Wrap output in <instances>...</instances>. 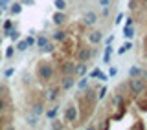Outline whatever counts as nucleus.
I'll list each match as a JSON object with an SVG mask.
<instances>
[{
	"label": "nucleus",
	"instance_id": "f257e3e1",
	"mask_svg": "<svg viewBox=\"0 0 147 130\" xmlns=\"http://www.w3.org/2000/svg\"><path fill=\"white\" fill-rule=\"evenodd\" d=\"M35 77H37V81H40L42 84L52 82L53 77H55V66L50 61H46V59L39 61L37 66H35Z\"/></svg>",
	"mask_w": 147,
	"mask_h": 130
},
{
	"label": "nucleus",
	"instance_id": "f03ea898",
	"mask_svg": "<svg viewBox=\"0 0 147 130\" xmlns=\"http://www.w3.org/2000/svg\"><path fill=\"white\" fill-rule=\"evenodd\" d=\"M77 103H79L77 105V108H79V117L83 119V123L88 121L96 112V103H90L88 99H85L83 94H81V90H79V94H77Z\"/></svg>",
	"mask_w": 147,
	"mask_h": 130
},
{
	"label": "nucleus",
	"instance_id": "7ed1b4c3",
	"mask_svg": "<svg viewBox=\"0 0 147 130\" xmlns=\"http://www.w3.org/2000/svg\"><path fill=\"white\" fill-rule=\"evenodd\" d=\"M127 86H129V92H131L134 97L138 95H142L144 92H147V79L144 75H140V77H131L127 81Z\"/></svg>",
	"mask_w": 147,
	"mask_h": 130
},
{
	"label": "nucleus",
	"instance_id": "20e7f679",
	"mask_svg": "<svg viewBox=\"0 0 147 130\" xmlns=\"http://www.w3.org/2000/svg\"><path fill=\"white\" fill-rule=\"evenodd\" d=\"M79 119V108H77L76 103H66L63 108V121L64 123H76Z\"/></svg>",
	"mask_w": 147,
	"mask_h": 130
},
{
	"label": "nucleus",
	"instance_id": "39448f33",
	"mask_svg": "<svg viewBox=\"0 0 147 130\" xmlns=\"http://www.w3.org/2000/svg\"><path fill=\"white\" fill-rule=\"evenodd\" d=\"M96 55V52L92 48H81V46H77V50H76V61H79V62H88L92 57Z\"/></svg>",
	"mask_w": 147,
	"mask_h": 130
},
{
	"label": "nucleus",
	"instance_id": "423d86ee",
	"mask_svg": "<svg viewBox=\"0 0 147 130\" xmlns=\"http://www.w3.org/2000/svg\"><path fill=\"white\" fill-rule=\"evenodd\" d=\"M76 62L77 61H72V59H64V61L59 62L61 75H76Z\"/></svg>",
	"mask_w": 147,
	"mask_h": 130
},
{
	"label": "nucleus",
	"instance_id": "0eeeda50",
	"mask_svg": "<svg viewBox=\"0 0 147 130\" xmlns=\"http://www.w3.org/2000/svg\"><path fill=\"white\" fill-rule=\"evenodd\" d=\"M99 15H98V13H96V11H85V13H83V15H81V24L83 26H96V24H98V20H99Z\"/></svg>",
	"mask_w": 147,
	"mask_h": 130
},
{
	"label": "nucleus",
	"instance_id": "6e6552de",
	"mask_svg": "<svg viewBox=\"0 0 147 130\" xmlns=\"http://www.w3.org/2000/svg\"><path fill=\"white\" fill-rule=\"evenodd\" d=\"M52 22H53V26H57V27H63L64 24H68L66 11H59V9H55V13L52 15Z\"/></svg>",
	"mask_w": 147,
	"mask_h": 130
},
{
	"label": "nucleus",
	"instance_id": "1a4fd4ad",
	"mask_svg": "<svg viewBox=\"0 0 147 130\" xmlns=\"http://www.w3.org/2000/svg\"><path fill=\"white\" fill-rule=\"evenodd\" d=\"M63 48H61V52L64 53V55H68V57H70V55H74V53H76V48H77V46H76V42H74V40L70 39V35H68L66 37V39H64L63 40Z\"/></svg>",
	"mask_w": 147,
	"mask_h": 130
},
{
	"label": "nucleus",
	"instance_id": "9d476101",
	"mask_svg": "<svg viewBox=\"0 0 147 130\" xmlns=\"http://www.w3.org/2000/svg\"><path fill=\"white\" fill-rule=\"evenodd\" d=\"M86 40H88L90 46L99 44L101 40H103V31H101V29H92V31H88V35H86Z\"/></svg>",
	"mask_w": 147,
	"mask_h": 130
},
{
	"label": "nucleus",
	"instance_id": "9b49d317",
	"mask_svg": "<svg viewBox=\"0 0 147 130\" xmlns=\"http://www.w3.org/2000/svg\"><path fill=\"white\" fill-rule=\"evenodd\" d=\"M76 86V75H61V90L68 92Z\"/></svg>",
	"mask_w": 147,
	"mask_h": 130
},
{
	"label": "nucleus",
	"instance_id": "f8f14e48",
	"mask_svg": "<svg viewBox=\"0 0 147 130\" xmlns=\"http://www.w3.org/2000/svg\"><path fill=\"white\" fill-rule=\"evenodd\" d=\"M24 123L28 125V127H31V128H37L40 125V121H39V115H35V114H26L24 115Z\"/></svg>",
	"mask_w": 147,
	"mask_h": 130
},
{
	"label": "nucleus",
	"instance_id": "ddd939ff",
	"mask_svg": "<svg viewBox=\"0 0 147 130\" xmlns=\"http://www.w3.org/2000/svg\"><path fill=\"white\" fill-rule=\"evenodd\" d=\"M61 86H53V88H50V90L48 92H46V99H48V101H53V103H55V101H57L59 99V95H61Z\"/></svg>",
	"mask_w": 147,
	"mask_h": 130
},
{
	"label": "nucleus",
	"instance_id": "4468645a",
	"mask_svg": "<svg viewBox=\"0 0 147 130\" xmlns=\"http://www.w3.org/2000/svg\"><path fill=\"white\" fill-rule=\"evenodd\" d=\"M44 103H42V101H35V103H31V110H30V112L31 114H35V115H39V117H40V115H44Z\"/></svg>",
	"mask_w": 147,
	"mask_h": 130
},
{
	"label": "nucleus",
	"instance_id": "2eb2a0df",
	"mask_svg": "<svg viewBox=\"0 0 147 130\" xmlns=\"http://www.w3.org/2000/svg\"><path fill=\"white\" fill-rule=\"evenodd\" d=\"M136 106L140 112H147V92H144L142 95L136 97Z\"/></svg>",
	"mask_w": 147,
	"mask_h": 130
},
{
	"label": "nucleus",
	"instance_id": "dca6fc26",
	"mask_svg": "<svg viewBox=\"0 0 147 130\" xmlns=\"http://www.w3.org/2000/svg\"><path fill=\"white\" fill-rule=\"evenodd\" d=\"M22 9H24V6H22L20 0H18V2H11V4H9L7 11H9V15L17 17V15H20V13H22Z\"/></svg>",
	"mask_w": 147,
	"mask_h": 130
},
{
	"label": "nucleus",
	"instance_id": "f3484780",
	"mask_svg": "<svg viewBox=\"0 0 147 130\" xmlns=\"http://www.w3.org/2000/svg\"><path fill=\"white\" fill-rule=\"evenodd\" d=\"M88 73V64L86 62H76V77H85Z\"/></svg>",
	"mask_w": 147,
	"mask_h": 130
},
{
	"label": "nucleus",
	"instance_id": "a211bd4d",
	"mask_svg": "<svg viewBox=\"0 0 147 130\" xmlns=\"http://www.w3.org/2000/svg\"><path fill=\"white\" fill-rule=\"evenodd\" d=\"M68 35H70V33H68L66 29H63V27H59L57 31H53V35H52V40H55V42H63V40L66 39Z\"/></svg>",
	"mask_w": 147,
	"mask_h": 130
},
{
	"label": "nucleus",
	"instance_id": "6ab92c4d",
	"mask_svg": "<svg viewBox=\"0 0 147 130\" xmlns=\"http://www.w3.org/2000/svg\"><path fill=\"white\" fill-rule=\"evenodd\" d=\"M13 27H15V22H13L11 18H6V20L2 22V35H4V37H7V35H9V31H11Z\"/></svg>",
	"mask_w": 147,
	"mask_h": 130
},
{
	"label": "nucleus",
	"instance_id": "aec40b11",
	"mask_svg": "<svg viewBox=\"0 0 147 130\" xmlns=\"http://www.w3.org/2000/svg\"><path fill=\"white\" fill-rule=\"evenodd\" d=\"M52 130H63V128H66V125H64L61 119H57V117H53V119H50V125H48Z\"/></svg>",
	"mask_w": 147,
	"mask_h": 130
},
{
	"label": "nucleus",
	"instance_id": "412c9836",
	"mask_svg": "<svg viewBox=\"0 0 147 130\" xmlns=\"http://www.w3.org/2000/svg\"><path fill=\"white\" fill-rule=\"evenodd\" d=\"M57 114H59V105H53V106H50V108H46V110H44V115H46L48 119L57 117Z\"/></svg>",
	"mask_w": 147,
	"mask_h": 130
},
{
	"label": "nucleus",
	"instance_id": "4be33fe9",
	"mask_svg": "<svg viewBox=\"0 0 147 130\" xmlns=\"http://www.w3.org/2000/svg\"><path fill=\"white\" fill-rule=\"evenodd\" d=\"M50 40H52V39H50L48 35H39V37H35V46H37V48H42V46H46Z\"/></svg>",
	"mask_w": 147,
	"mask_h": 130
},
{
	"label": "nucleus",
	"instance_id": "5701e85b",
	"mask_svg": "<svg viewBox=\"0 0 147 130\" xmlns=\"http://www.w3.org/2000/svg\"><path fill=\"white\" fill-rule=\"evenodd\" d=\"M116 108H118V112L112 114V117H110L112 121H119V119H121L123 115L127 114V106H116Z\"/></svg>",
	"mask_w": 147,
	"mask_h": 130
},
{
	"label": "nucleus",
	"instance_id": "b1692460",
	"mask_svg": "<svg viewBox=\"0 0 147 130\" xmlns=\"http://www.w3.org/2000/svg\"><path fill=\"white\" fill-rule=\"evenodd\" d=\"M76 86H77V90H85V88H88L90 86V82H88V77H79V81H76Z\"/></svg>",
	"mask_w": 147,
	"mask_h": 130
},
{
	"label": "nucleus",
	"instance_id": "393cba45",
	"mask_svg": "<svg viewBox=\"0 0 147 130\" xmlns=\"http://www.w3.org/2000/svg\"><path fill=\"white\" fill-rule=\"evenodd\" d=\"M15 50H17V52H26V50H30V46H28L26 39H18L17 42H15Z\"/></svg>",
	"mask_w": 147,
	"mask_h": 130
},
{
	"label": "nucleus",
	"instance_id": "a878e982",
	"mask_svg": "<svg viewBox=\"0 0 147 130\" xmlns=\"http://www.w3.org/2000/svg\"><path fill=\"white\" fill-rule=\"evenodd\" d=\"M131 50H132V40H127V39H125V42H123L121 48L118 50V55H123V53L131 52Z\"/></svg>",
	"mask_w": 147,
	"mask_h": 130
},
{
	"label": "nucleus",
	"instance_id": "bb28decb",
	"mask_svg": "<svg viewBox=\"0 0 147 130\" xmlns=\"http://www.w3.org/2000/svg\"><path fill=\"white\" fill-rule=\"evenodd\" d=\"M123 37H125L127 40L134 39V26H125L123 27Z\"/></svg>",
	"mask_w": 147,
	"mask_h": 130
},
{
	"label": "nucleus",
	"instance_id": "cd10ccee",
	"mask_svg": "<svg viewBox=\"0 0 147 130\" xmlns=\"http://www.w3.org/2000/svg\"><path fill=\"white\" fill-rule=\"evenodd\" d=\"M140 75H144V68H140V66L129 68V77H140Z\"/></svg>",
	"mask_w": 147,
	"mask_h": 130
},
{
	"label": "nucleus",
	"instance_id": "c85d7f7f",
	"mask_svg": "<svg viewBox=\"0 0 147 130\" xmlns=\"http://www.w3.org/2000/svg\"><path fill=\"white\" fill-rule=\"evenodd\" d=\"M15 53H17V50H15V44H13V42L4 50V57H6V59H13V55H15Z\"/></svg>",
	"mask_w": 147,
	"mask_h": 130
},
{
	"label": "nucleus",
	"instance_id": "c756f323",
	"mask_svg": "<svg viewBox=\"0 0 147 130\" xmlns=\"http://www.w3.org/2000/svg\"><path fill=\"white\" fill-rule=\"evenodd\" d=\"M53 7L59 9V11H66L68 2H66V0H53Z\"/></svg>",
	"mask_w": 147,
	"mask_h": 130
},
{
	"label": "nucleus",
	"instance_id": "7c9ffc66",
	"mask_svg": "<svg viewBox=\"0 0 147 130\" xmlns=\"http://www.w3.org/2000/svg\"><path fill=\"white\" fill-rule=\"evenodd\" d=\"M114 53L112 50V44H107V48H105V57H103V62L105 64H110V55Z\"/></svg>",
	"mask_w": 147,
	"mask_h": 130
},
{
	"label": "nucleus",
	"instance_id": "2f4dec72",
	"mask_svg": "<svg viewBox=\"0 0 147 130\" xmlns=\"http://www.w3.org/2000/svg\"><path fill=\"white\" fill-rule=\"evenodd\" d=\"M7 37H9V40H11V42H13V44H15V42H17V40H18V39H22V35H20V31H18V29H15V27H13V29H11V31H9V35H7Z\"/></svg>",
	"mask_w": 147,
	"mask_h": 130
},
{
	"label": "nucleus",
	"instance_id": "473e14b6",
	"mask_svg": "<svg viewBox=\"0 0 147 130\" xmlns=\"http://www.w3.org/2000/svg\"><path fill=\"white\" fill-rule=\"evenodd\" d=\"M42 53H55V44H53V40H50L46 46H42V48H39Z\"/></svg>",
	"mask_w": 147,
	"mask_h": 130
},
{
	"label": "nucleus",
	"instance_id": "72a5a7b5",
	"mask_svg": "<svg viewBox=\"0 0 147 130\" xmlns=\"http://www.w3.org/2000/svg\"><path fill=\"white\" fill-rule=\"evenodd\" d=\"M107 94H109V88L107 86H99L98 88V103H99V101H103L105 97H107Z\"/></svg>",
	"mask_w": 147,
	"mask_h": 130
},
{
	"label": "nucleus",
	"instance_id": "f704fd0d",
	"mask_svg": "<svg viewBox=\"0 0 147 130\" xmlns=\"http://www.w3.org/2000/svg\"><path fill=\"white\" fill-rule=\"evenodd\" d=\"M101 73H103V72H101V68H94V70H90V72L86 73V77H88V79H99Z\"/></svg>",
	"mask_w": 147,
	"mask_h": 130
},
{
	"label": "nucleus",
	"instance_id": "c9c22d12",
	"mask_svg": "<svg viewBox=\"0 0 147 130\" xmlns=\"http://www.w3.org/2000/svg\"><path fill=\"white\" fill-rule=\"evenodd\" d=\"M7 94H9V88H7V84L0 81V97H6Z\"/></svg>",
	"mask_w": 147,
	"mask_h": 130
},
{
	"label": "nucleus",
	"instance_id": "e433bc0d",
	"mask_svg": "<svg viewBox=\"0 0 147 130\" xmlns=\"http://www.w3.org/2000/svg\"><path fill=\"white\" fill-rule=\"evenodd\" d=\"M22 82H24V84H33V79H31V75L30 73H24V75H22Z\"/></svg>",
	"mask_w": 147,
	"mask_h": 130
},
{
	"label": "nucleus",
	"instance_id": "4c0bfd02",
	"mask_svg": "<svg viewBox=\"0 0 147 130\" xmlns=\"http://www.w3.org/2000/svg\"><path fill=\"white\" fill-rule=\"evenodd\" d=\"M13 73H15V68H6V70H4V77H6V79L13 77Z\"/></svg>",
	"mask_w": 147,
	"mask_h": 130
},
{
	"label": "nucleus",
	"instance_id": "58836bf2",
	"mask_svg": "<svg viewBox=\"0 0 147 130\" xmlns=\"http://www.w3.org/2000/svg\"><path fill=\"white\" fill-rule=\"evenodd\" d=\"M9 4H11V0H0V9L6 11V9L9 7Z\"/></svg>",
	"mask_w": 147,
	"mask_h": 130
},
{
	"label": "nucleus",
	"instance_id": "ea45409f",
	"mask_svg": "<svg viewBox=\"0 0 147 130\" xmlns=\"http://www.w3.org/2000/svg\"><path fill=\"white\" fill-rule=\"evenodd\" d=\"M26 42H28V46H30V48H33V46H35V37H33V35H28V37H26Z\"/></svg>",
	"mask_w": 147,
	"mask_h": 130
},
{
	"label": "nucleus",
	"instance_id": "a19ab883",
	"mask_svg": "<svg viewBox=\"0 0 147 130\" xmlns=\"http://www.w3.org/2000/svg\"><path fill=\"white\" fill-rule=\"evenodd\" d=\"M107 75H109V77H116V75H118V68H116V66H110Z\"/></svg>",
	"mask_w": 147,
	"mask_h": 130
},
{
	"label": "nucleus",
	"instance_id": "79ce46f5",
	"mask_svg": "<svg viewBox=\"0 0 147 130\" xmlns=\"http://www.w3.org/2000/svg\"><path fill=\"white\" fill-rule=\"evenodd\" d=\"M6 108H7V105H6V97H0V114H2Z\"/></svg>",
	"mask_w": 147,
	"mask_h": 130
},
{
	"label": "nucleus",
	"instance_id": "37998d69",
	"mask_svg": "<svg viewBox=\"0 0 147 130\" xmlns=\"http://www.w3.org/2000/svg\"><path fill=\"white\" fill-rule=\"evenodd\" d=\"M110 4H112V0H98V6H101V7H107Z\"/></svg>",
	"mask_w": 147,
	"mask_h": 130
},
{
	"label": "nucleus",
	"instance_id": "c03bdc74",
	"mask_svg": "<svg viewBox=\"0 0 147 130\" xmlns=\"http://www.w3.org/2000/svg\"><path fill=\"white\" fill-rule=\"evenodd\" d=\"M123 18H125V17H123V13H119V15H118L116 18H114V24H116V26H119V24L123 22Z\"/></svg>",
	"mask_w": 147,
	"mask_h": 130
},
{
	"label": "nucleus",
	"instance_id": "a18cd8bd",
	"mask_svg": "<svg viewBox=\"0 0 147 130\" xmlns=\"http://www.w3.org/2000/svg\"><path fill=\"white\" fill-rule=\"evenodd\" d=\"M22 6H35V0H20Z\"/></svg>",
	"mask_w": 147,
	"mask_h": 130
},
{
	"label": "nucleus",
	"instance_id": "49530a36",
	"mask_svg": "<svg viewBox=\"0 0 147 130\" xmlns=\"http://www.w3.org/2000/svg\"><path fill=\"white\" fill-rule=\"evenodd\" d=\"M132 130H136V128H145V125L144 123H140V121H138V123H134V125H132V127H131Z\"/></svg>",
	"mask_w": 147,
	"mask_h": 130
},
{
	"label": "nucleus",
	"instance_id": "de8ad7c7",
	"mask_svg": "<svg viewBox=\"0 0 147 130\" xmlns=\"http://www.w3.org/2000/svg\"><path fill=\"white\" fill-rule=\"evenodd\" d=\"M101 17H110V9H109V6L103 7V13H101Z\"/></svg>",
	"mask_w": 147,
	"mask_h": 130
},
{
	"label": "nucleus",
	"instance_id": "09e8293b",
	"mask_svg": "<svg viewBox=\"0 0 147 130\" xmlns=\"http://www.w3.org/2000/svg\"><path fill=\"white\" fill-rule=\"evenodd\" d=\"M114 42V35H109L107 39H105V44H112Z\"/></svg>",
	"mask_w": 147,
	"mask_h": 130
},
{
	"label": "nucleus",
	"instance_id": "8fccbe9b",
	"mask_svg": "<svg viewBox=\"0 0 147 130\" xmlns=\"http://www.w3.org/2000/svg\"><path fill=\"white\" fill-rule=\"evenodd\" d=\"M125 26H134V20H132V17H127V20H125Z\"/></svg>",
	"mask_w": 147,
	"mask_h": 130
},
{
	"label": "nucleus",
	"instance_id": "3c124183",
	"mask_svg": "<svg viewBox=\"0 0 147 130\" xmlns=\"http://www.w3.org/2000/svg\"><path fill=\"white\" fill-rule=\"evenodd\" d=\"M2 42H4V35L0 33V46H2Z\"/></svg>",
	"mask_w": 147,
	"mask_h": 130
},
{
	"label": "nucleus",
	"instance_id": "603ef678",
	"mask_svg": "<svg viewBox=\"0 0 147 130\" xmlns=\"http://www.w3.org/2000/svg\"><path fill=\"white\" fill-rule=\"evenodd\" d=\"M144 42H145V50H147V37H145V40H144Z\"/></svg>",
	"mask_w": 147,
	"mask_h": 130
},
{
	"label": "nucleus",
	"instance_id": "864d4df0",
	"mask_svg": "<svg viewBox=\"0 0 147 130\" xmlns=\"http://www.w3.org/2000/svg\"><path fill=\"white\" fill-rule=\"evenodd\" d=\"M0 26H2V18H0Z\"/></svg>",
	"mask_w": 147,
	"mask_h": 130
},
{
	"label": "nucleus",
	"instance_id": "5fc2aeb1",
	"mask_svg": "<svg viewBox=\"0 0 147 130\" xmlns=\"http://www.w3.org/2000/svg\"><path fill=\"white\" fill-rule=\"evenodd\" d=\"M138 2H140V0H138Z\"/></svg>",
	"mask_w": 147,
	"mask_h": 130
}]
</instances>
